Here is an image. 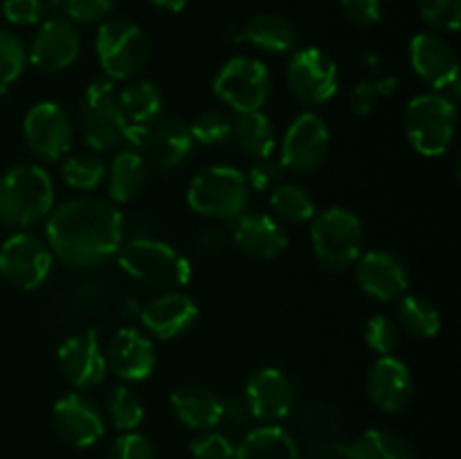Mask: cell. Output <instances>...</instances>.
I'll return each mask as SVG.
<instances>
[{
    "label": "cell",
    "mask_w": 461,
    "mask_h": 459,
    "mask_svg": "<svg viewBox=\"0 0 461 459\" xmlns=\"http://www.w3.org/2000/svg\"><path fill=\"white\" fill-rule=\"evenodd\" d=\"M396 324L412 338L428 340V338H435L437 333H439L441 315L439 310H437V306L432 304L428 297L405 292L399 300Z\"/></svg>",
    "instance_id": "cell-32"
},
{
    "label": "cell",
    "mask_w": 461,
    "mask_h": 459,
    "mask_svg": "<svg viewBox=\"0 0 461 459\" xmlns=\"http://www.w3.org/2000/svg\"><path fill=\"white\" fill-rule=\"evenodd\" d=\"M396 88H399V79H396V76L358 81L349 93V108L360 117L369 115V112L376 111L378 99L387 97V94L394 93Z\"/></svg>",
    "instance_id": "cell-38"
},
{
    "label": "cell",
    "mask_w": 461,
    "mask_h": 459,
    "mask_svg": "<svg viewBox=\"0 0 461 459\" xmlns=\"http://www.w3.org/2000/svg\"><path fill=\"white\" fill-rule=\"evenodd\" d=\"M329 148H331V133L327 122L318 112L306 111L288 124L279 160L291 174H313L324 165Z\"/></svg>",
    "instance_id": "cell-14"
},
{
    "label": "cell",
    "mask_w": 461,
    "mask_h": 459,
    "mask_svg": "<svg viewBox=\"0 0 461 459\" xmlns=\"http://www.w3.org/2000/svg\"><path fill=\"white\" fill-rule=\"evenodd\" d=\"M356 284L374 302H399L410 291V273L390 250H367L354 264Z\"/></svg>",
    "instance_id": "cell-18"
},
{
    "label": "cell",
    "mask_w": 461,
    "mask_h": 459,
    "mask_svg": "<svg viewBox=\"0 0 461 459\" xmlns=\"http://www.w3.org/2000/svg\"><path fill=\"white\" fill-rule=\"evenodd\" d=\"M149 169L147 160L142 153L135 151L131 147H122L120 151L113 156L111 165L106 166V183H108V196L113 202H131L142 194L144 184H147Z\"/></svg>",
    "instance_id": "cell-28"
},
{
    "label": "cell",
    "mask_w": 461,
    "mask_h": 459,
    "mask_svg": "<svg viewBox=\"0 0 461 459\" xmlns=\"http://www.w3.org/2000/svg\"><path fill=\"white\" fill-rule=\"evenodd\" d=\"M79 133L88 151L106 153L126 147L129 124L117 102V84L108 76L90 81L81 97Z\"/></svg>",
    "instance_id": "cell-7"
},
{
    "label": "cell",
    "mask_w": 461,
    "mask_h": 459,
    "mask_svg": "<svg viewBox=\"0 0 461 459\" xmlns=\"http://www.w3.org/2000/svg\"><path fill=\"white\" fill-rule=\"evenodd\" d=\"M95 54L104 76L111 81H129L147 68L151 43L138 22L129 18H111L99 25L95 36Z\"/></svg>",
    "instance_id": "cell-8"
},
{
    "label": "cell",
    "mask_w": 461,
    "mask_h": 459,
    "mask_svg": "<svg viewBox=\"0 0 461 459\" xmlns=\"http://www.w3.org/2000/svg\"><path fill=\"white\" fill-rule=\"evenodd\" d=\"M54 210V183L36 162H18L0 176V223L30 230Z\"/></svg>",
    "instance_id": "cell-2"
},
{
    "label": "cell",
    "mask_w": 461,
    "mask_h": 459,
    "mask_svg": "<svg viewBox=\"0 0 461 459\" xmlns=\"http://www.w3.org/2000/svg\"><path fill=\"white\" fill-rule=\"evenodd\" d=\"M419 16L437 32H457L461 25V0H419Z\"/></svg>",
    "instance_id": "cell-40"
},
{
    "label": "cell",
    "mask_w": 461,
    "mask_h": 459,
    "mask_svg": "<svg viewBox=\"0 0 461 459\" xmlns=\"http://www.w3.org/2000/svg\"><path fill=\"white\" fill-rule=\"evenodd\" d=\"M104 418L120 432H133L144 421L142 396L129 385L113 387L104 400Z\"/></svg>",
    "instance_id": "cell-34"
},
{
    "label": "cell",
    "mask_w": 461,
    "mask_h": 459,
    "mask_svg": "<svg viewBox=\"0 0 461 459\" xmlns=\"http://www.w3.org/2000/svg\"><path fill=\"white\" fill-rule=\"evenodd\" d=\"M192 459H234V444L230 436L216 430H203L189 444Z\"/></svg>",
    "instance_id": "cell-42"
},
{
    "label": "cell",
    "mask_w": 461,
    "mask_h": 459,
    "mask_svg": "<svg viewBox=\"0 0 461 459\" xmlns=\"http://www.w3.org/2000/svg\"><path fill=\"white\" fill-rule=\"evenodd\" d=\"M250 187L246 174L232 165L203 166L187 187V205L210 220H234L248 210Z\"/></svg>",
    "instance_id": "cell-6"
},
{
    "label": "cell",
    "mask_w": 461,
    "mask_h": 459,
    "mask_svg": "<svg viewBox=\"0 0 461 459\" xmlns=\"http://www.w3.org/2000/svg\"><path fill=\"white\" fill-rule=\"evenodd\" d=\"M288 90L306 106H322L336 97L340 88V72L336 61L320 48H300L286 66Z\"/></svg>",
    "instance_id": "cell-12"
},
{
    "label": "cell",
    "mask_w": 461,
    "mask_h": 459,
    "mask_svg": "<svg viewBox=\"0 0 461 459\" xmlns=\"http://www.w3.org/2000/svg\"><path fill=\"white\" fill-rule=\"evenodd\" d=\"M117 264L129 277L156 291H183L194 270L187 256L171 243L153 237H135L122 243Z\"/></svg>",
    "instance_id": "cell-3"
},
{
    "label": "cell",
    "mask_w": 461,
    "mask_h": 459,
    "mask_svg": "<svg viewBox=\"0 0 461 459\" xmlns=\"http://www.w3.org/2000/svg\"><path fill=\"white\" fill-rule=\"evenodd\" d=\"M241 399L250 418L261 423H279L295 408V385L282 369L261 367L250 374Z\"/></svg>",
    "instance_id": "cell-15"
},
{
    "label": "cell",
    "mask_w": 461,
    "mask_h": 459,
    "mask_svg": "<svg viewBox=\"0 0 461 459\" xmlns=\"http://www.w3.org/2000/svg\"><path fill=\"white\" fill-rule=\"evenodd\" d=\"M311 248L324 273L340 274L354 268L365 252V225L356 212L333 205L311 219Z\"/></svg>",
    "instance_id": "cell-4"
},
{
    "label": "cell",
    "mask_w": 461,
    "mask_h": 459,
    "mask_svg": "<svg viewBox=\"0 0 461 459\" xmlns=\"http://www.w3.org/2000/svg\"><path fill=\"white\" fill-rule=\"evenodd\" d=\"M115 0H63V16L70 22H104L111 16Z\"/></svg>",
    "instance_id": "cell-43"
},
{
    "label": "cell",
    "mask_w": 461,
    "mask_h": 459,
    "mask_svg": "<svg viewBox=\"0 0 461 459\" xmlns=\"http://www.w3.org/2000/svg\"><path fill=\"white\" fill-rule=\"evenodd\" d=\"M234 459H302V450L286 428L261 423L234 446Z\"/></svg>",
    "instance_id": "cell-27"
},
{
    "label": "cell",
    "mask_w": 461,
    "mask_h": 459,
    "mask_svg": "<svg viewBox=\"0 0 461 459\" xmlns=\"http://www.w3.org/2000/svg\"><path fill=\"white\" fill-rule=\"evenodd\" d=\"M345 459H414L412 446L401 435L383 428L363 432L342 450Z\"/></svg>",
    "instance_id": "cell-31"
},
{
    "label": "cell",
    "mask_w": 461,
    "mask_h": 459,
    "mask_svg": "<svg viewBox=\"0 0 461 459\" xmlns=\"http://www.w3.org/2000/svg\"><path fill=\"white\" fill-rule=\"evenodd\" d=\"M286 174L288 171L284 169L282 160L275 156H268V158H259V160H255V165H252L250 171H248L246 180L250 192L270 194L275 187H279V184L284 183V176Z\"/></svg>",
    "instance_id": "cell-41"
},
{
    "label": "cell",
    "mask_w": 461,
    "mask_h": 459,
    "mask_svg": "<svg viewBox=\"0 0 461 459\" xmlns=\"http://www.w3.org/2000/svg\"><path fill=\"white\" fill-rule=\"evenodd\" d=\"M151 4H156L158 9H162V12L178 14V12H183L185 4H187V0H151Z\"/></svg>",
    "instance_id": "cell-49"
},
{
    "label": "cell",
    "mask_w": 461,
    "mask_h": 459,
    "mask_svg": "<svg viewBox=\"0 0 461 459\" xmlns=\"http://www.w3.org/2000/svg\"><path fill=\"white\" fill-rule=\"evenodd\" d=\"M410 63L419 79L435 88V93H446L459 86V57L453 45L437 32H419L410 40Z\"/></svg>",
    "instance_id": "cell-17"
},
{
    "label": "cell",
    "mask_w": 461,
    "mask_h": 459,
    "mask_svg": "<svg viewBox=\"0 0 461 459\" xmlns=\"http://www.w3.org/2000/svg\"><path fill=\"white\" fill-rule=\"evenodd\" d=\"M27 68V48L12 30H0V90H7Z\"/></svg>",
    "instance_id": "cell-36"
},
{
    "label": "cell",
    "mask_w": 461,
    "mask_h": 459,
    "mask_svg": "<svg viewBox=\"0 0 461 459\" xmlns=\"http://www.w3.org/2000/svg\"><path fill=\"white\" fill-rule=\"evenodd\" d=\"M142 331L156 340H178L198 322V304L183 291H165L140 306Z\"/></svg>",
    "instance_id": "cell-21"
},
{
    "label": "cell",
    "mask_w": 461,
    "mask_h": 459,
    "mask_svg": "<svg viewBox=\"0 0 461 459\" xmlns=\"http://www.w3.org/2000/svg\"><path fill=\"white\" fill-rule=\"evenodd\" d=\"M108 459H156V448L140 432H122L108 448Z\"/></svg>",
    "instance_id": "cell-44"
},
{
    "label": "cell",
    "mask_w": 461,
    "mask_h": 459,
    "mask_svg": "<svg viewBox=\"0 0 461 459\" xmlns=\"http://www.w3.org/2000/svg\"><path fill=\"white\" fill-rule=\"evenodd\" d=\"M347 21L356 27H374L383 18L381 0H340Z\"/></svg>",
    "instance_id": "cell-46"
},
{
    "label": "cell",
    "mask_w": 461,
    "mask_h": 459,
    "mask_svg": "<svg viewBox=\"0 0 461 459\" xmlns=\"http://www.w3.org/2000/svg\"><path fill=\"white\" fill-rule=\"evenodd\" d=\"M61 180L75 192H95L106 183V162L95 151H81L66 156L61 162Z\"/></svg>",
    "instance_id": "cell-33"
},
{
    "label": "cell",
    "mask_w": 461,
    "mask_h": 459,
    "mask_svg": "<svg viewBox=\"0 0 461 459\" xmlns=\"http://www.w3.org/2000/svg\"><path fill=\"white\" fill-rule=\"evenodd\" d=\"M270 210L282 223H309L315 216V202L304 187L293 183H282L270 192Z\"/></svg>",
    "instance_id": "cell-35"
},
{
    "label": "cell",
    "mask_w": 461,
    "mask_h": 459,
    "mask_svg": "<svg viewBox=\"0 0 461 459\" xmlns=\"http://www.w3.org/2000/svg\"><path fill=\"white\" fill-rule=\"evenodd\" d=\"M363 338L369 351H374L376 356H392L396 351V346H399L401 328L396 324V320H392L390 315L378 313L367 320Z\"/></svg>",
    "instance_id": "cell-37"
},
{
    "label": "cell",
    "mask_w": 461,
    "mask_h": 459,
    "mask_svg": "<svg viewBox=\"0 0 461 459\" xmlns=\"http://www.w3.org/2000/svg\"><path fill=\"white\" fill-rule=\"evenodd\" d=\"M194 252L203 256H212L216 252L223 250L225 246V234L219 228H201L192 238Z\"/></svg>",
    "instance_id": "cell-47"
},
{
    "label": "cell",
    "mask_w": 461,
    "mask_h": 459,
    "mask_svg": "<svg viewBox=\"0 0 461 459\" xmlns=\"http://www.w3.org/2000/svg\"><path fill=\"white\" fill-rule=\"evenodd\" d=\"M126 147L142 153L151 171L169 174V171L180 169L192 158L196 142H194L187 122L180 117H160L149 129L131 135Z\"/></svg>",
    "instance_id": "cell-11"
},
{
    "label": "cell",
    "mask_w": 461,
    "mask_h": 459,
    "mask_svg": "<svg viewBox=\"0 0 461 459\" xmlns=\"http://www.w3.org/2000/svg\"><path fill=\"white\" fill-rule=\"evenodd\" d=\"M250 418L248 414L246 403L243 399H234V396H228L223 399V412H221V426H230V428H241L246 426V421Z\"/></svg>",
    "instance_id": "cell-48"
},
{
    "label": "cell",
    "mask_w": 461,
    "mask_h": 459,
    "mask_svg": "<svg viewBox=\"0 0 461 459\" xmlns=\"http://www.w3.org/2000/svg\"><path fill=\"white\" fill-rule=\"evenodd\" d=\"M457 102L448 93H423L405 106L403 129L410 147L423 158L448 153L457 133Z\"/></svg>",
    "instance_id": "cell-5"
},
{
    "label": "cell",
    "mask_w": 461,
    "mask_h": 459,
    "mask_svg": "<svg viewBox=\"0 0 461 459\" xmlns=\"http://www.w3.org/2000/svg\"><path fill=\"white\" fill-rule=\"evenodd\" d=\"M171 414L187 430L203 432L221 426L223 399L205 385H183L169 396Z\"/></svg>",
    "instance_id": "cell-25"
},
{
    "label": "cell",
    "mask_w": 461,
    "mask_h": 459,
    "mask_svg": "<svg viewBox=\"0 0 461 459\" xmlns=\"http://www.w3.org/2000/svg\"><path fill=\"white\" fill-rule=\"evenodd\" d=\"M104 351H106L108 372L115 374L120 381H147L153 369L158 367V351L153 345V338L144 333L142 328H117Z\"/></svg>",
    "instance_id": "cell-22"
},
{
    "label": "cell",
    "mask_w": 461,
    "mask_h": 459,
    "mask_svg": "<svg viewBox=\"0 0 461 459\" xmlns=\"http://www.w3.org/2000/svg\"><path fill=\"white\" fill-rule=\"evenodd\" d=\"M117 102H120L124 120L129 124V138L138 130L149 129L156 124L165 112V94L153 81L133 76L117 86ZM129 142V140H126Z\"/></svg>",
    "instance_id": "cell-26"
},
{
    "label": "cell",
    "mask_w": 461,
    "mask_h": 459,
    "mask_svg": "<svg viewBox=\"0 0 461 459\" xmlns=\"http://www.w3.org/2000/svg\"><path fill=\"white\" fill-rule=\"evenodd\" d=\"M81 54V36L66 16H50L32 39L27 61L39 72L57 75L75 66Z\"/></svg>",
    "instance_id": "cell-19"
},
{
    "label": "cell",
    "mask_w": 461,
    "mask_h": 459,
    "mask_svg": "<svg viewBox=\"0 0 461 459\" xmlns=\"http://www.w3.org/2000/svg\"><path fill=\"white\" fill-rule=\"evenodd\" d=\"M57 360L61 374L75 390L88 392L106 381V351H104L97 333L90 328L66 338L59 346Z\"/></svg>",
    "instance_id": "cell-16"
},
{
    "label": "cell",
    "mask_w": 461,
    "mask_h": 459,
    "mask_svg": "<svg viewBox=\"0 0 461 459\" xmlns=\"http://www.w3.org/2000/svg\"><path fill=\"white\" fill-rule=\"evenodd\" d=\"M230 238L243 255L273 261L288 250V232L282 220L264 212H243L232 220Z\"/></svg>",
    "instance_id": "cell-24"
},
{
    "label": "cell",
    "mask_w": 461,
    "mask_h": 459,
    "mask_svg": "<svg viewBox=\"0 0 461 459\" xmlns=\"http://www.w3.org/2000/svg\"><path fill=\"white\" fill-rule=\"evenodd\" d=\"M124 216L113 201L79 196L54 205L45 219V243L54 259L90 270L115 259L124 243Z\"/></svg>",
    "instance_id": "cell-1"
},
{
    "label": "cell",
    "mask_w": 461,
    "mask_h": 459,
    "mask_svg": "<svg viewBox=\"0 0 461 459\" xmlns=\"http://www.w3.org/2000/svg\"><path fill=\"white\" fill-rule=\"evenodd\" d=\"M212 88L219 102L234 112L261 111L273 94L268 66L255 57H232L219 68Z\"/></svg>",
    "instance_id": "cell-9"
},
{
    "label": "cell",
    "mask_w": 461,
    "mask_h": 459,
    "mask_svg": "<svg viewBox=\"0 0 461 459\" xmlns=\"http://www.w3.org/2000/svg\"><path fill=\"white\" fill-rule=\"evenodd\" d=\"M52 423L57 435L72 448H90L106 432L104 412L81 392H68L54 403Z\"/></svg>",
    "instance_id": "cell-20"
},
{
    "label": "cell",
    "mask_w": 461,
    "mask_h": 459,
    "mask_svg": "<svg viewBox=\"0 0 461 459\" xmlns=\"http://www.w3.org/2000/svg\"><path fill=\"white\" fill-rule=\"evenodd\" d=\"M365 387H367V396L374 408L385 414H399L412 403V369L394 354L378 356L369 367Z\"/></svg>",
    "instance_id": "cell-23"
},
{
    "label": "cell",
    "mask_w": 461,
    "mask_h": 459,
    "mask_svg": "<svg viewBox=\"0 0 461 459\" xmlns=\"http://www.w3.org/2000/svg\"><path fill=\"white\" fill-rule=\"evenodd\" d=\"M23 140L32 156L43 162H59L70 153L75 124L57 102H39L23 120Z\"/></svg>",
    "instance_id": "cell-13"
},
{
    "label": "cell",
    "mask_w": 461,
    "mask_h": 459,
    "mask_svg": "<svg viewBox=\"0 0 461 459\" xmlns=\"http://www.w3.org/2000/svg\"><path fill=\"white\" fill-rule=\"evenodd\" d=\"M230 140H234L239 151L252 160L275 156V148H277V130L268 115L261 111L237 112L232 120Z\"/></svg>",
    "instance_id": "cell-30"
},
{
    "label": "cell",
    "mask_w": 461,
    "mask_h": 459,
    "mask_svg": "<svg viewBox=\"0 0 461 459\" xmlns=\"http://www.w3.org/2000/svg\"><path fill=\"white\" fill-rule=\"evenodd\" d=\"M239 39L264 54H286L297 45V32L291 21L279 14L261 12L248 18Z\"/></svg>",
    "instance_id": "cell-29"
},
{
    "label": "cell",
    "mask_w": 461,
    "mask_h": 459,
    "mask_svg": "<svg viewBox=\"0 0 461 459\" xmlns=\"http://www.w3.org/2000/svg\"><path fill=\"white\" fill-rule=\"evenodd\" d=\"M54 261L45 238L27 230H18L0 243V277L21 291L43 286L52 274Z\"/></svg>",
    "instance_id": "cell-10"
},
{
    "label": "cell",
    "mask_w": 461,
    "mask_h": 459,
    "mask_svg": "<svg viewBox=\"0 0 461 459\" xmlns=\"http://www.w3.org/2000/svg\"><path fill=\"white\" fill-rule=\"evenodd\" d=\"M192 138L203 147H219L232 135V117L221 111H205L196 115L189 124Z\"/></svg>",
    "instance_id": "cell-39"
},
{
    "label": "cell",
    "mask_w": 461,
    "mask_h": 459,
    "mask_svg": "<svg viewBox=\"0 0 461 459\" xmlns=\"http://www.w3.org/2000/svg\"><path fill=\"white\" fill-rule=\"evenodd\" d=\"M43 0H3V16L9 25L27 27L36 25L43 18Z\"/></svg>",
    "instance_id": "cell-45"
}]
</instances>
